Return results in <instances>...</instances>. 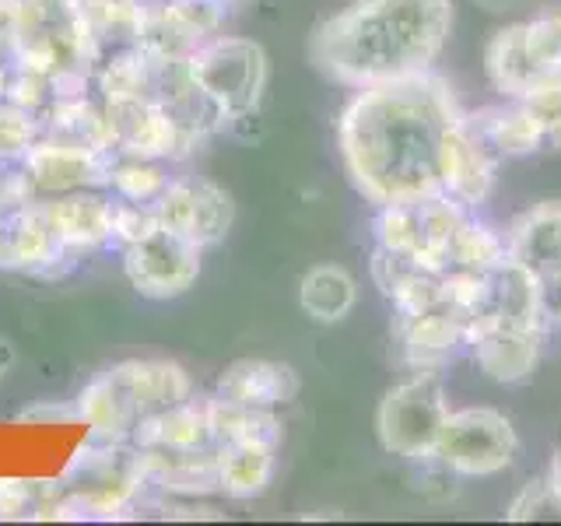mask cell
Returning a JSON list of instances; mask_svg holds the SVG:
<instances>
[{"label":"cell","instance_id":"6da1fadb","mask_svg":"<svg viewBox=\"0 0 561 526\" xmlns=\"http://www.w3.org/2000/svg\"><path fill=\"white\" fill-rule=\"evenodd\" d=\"M460 116L453 88L435 70L358 88L337 116L347 180L373 207L443 193V145Z\"/></svg>","mask_w":561,"mask_h":526},{"label":"cell","instance_id":"7a4b0ae2","mask_svg":"<svg viewBox=\"0 0 561 526\" xmlns=\"http://www.w3.org/2000/svg\"><path fill=\"white\" fill-rule=\"evenodd\" d=\"M453 32L449 0H351L312 32V64L351 92L435 70Z\"/></svg>","mask_w":561,"mask_h":526},{"label":"cell","instance_id":"3957f363","mask_svg":"<svg viewBox=\"0 0 561 526\" xmlns=\"http://www.w3.org/2000/svg\"><path fill=\"white\" fill-rule=\"evenodd\" d=\"M193 397V382L180 362L130 358L99 373L75 400V418L92 428V438L130 443L148 414L175 408Z\"/></svg>","mask_w":561,"mask_h":526},{"label":"cell","instance_id":"277c9868","mask_svg":"<svg viewBox=\"0 0 561 526\" xmlns=\"http://www.w3.org/2000/svg\"><path fill=\"white\" fill-rule=\"evenodd\" d=\"M148 491L140 449L134 443L92 438L64 470L60 491L46 519H119L137 508Z\"/></svg>","mask_w":561,"mask_h":526},{"label":"cell","instance_id":"5b68a950","mask_svg":"<svg viewBox=\"0 0 561 526\" xmlns=\"http://www.w3.org/2000/svg\"><path fill=\"white\" fill-rule=\"evenodd\" d=\"M186 70L221 127L250 119L267 88V53L239 35H215L201 43L190 53Z\"/></svg>","mask_w":561,"mask_h":526},{"label":"cell","instance_id":"8992f818","mask_svg":"<svg viewBox=\"0 0 561 526\" xmlns=\"http://www.w3.org/2000/svg\"><path fill=\"white\" fill-rule=\"evenodd\" d=\"M449 393L443 373H414L386 390L376 411V435L382 449L408 464H421L435 453L438 435L449 418Z\"/></svg>","mask_w":561,"mask_h":526},{"label":"cell","instance_id":"52a82bcc","mask_svg":"<svg viewBox=\"0 0 561 526\" xmlns=\"http://www.w3.org/2000/svg\"><path fill=\"white\" fill-rule=\"evenodd\" d=\"M516 456H519V435L513 428V421L491 408H463V411H449L432 460H438L467 481V478H495V473H505Z\"/></svg>","mask_w":561,"mask_h":526},{"label":"cell","instance_id":"ba28073f","mask_svg":"<svg viewBox=\"0 0 561 526\" xmlns=\"http://www.w3.org/2000/svg\"><path fill=\"white\" fill-rule=\"evenodd\" d=\"M508 260L534 277L540 291L543 320L551 330L561 327V201L526 207L505 232Z\"/></svg>","mask_w":561,"mask_h":526},{"label":"cell","instance_id":"9c48e42d","mask_svg":"<svg viewBox=\"0 0 561 526\" xmlns=\"http://www.w3.org/2000/svg\"><path fill=\"white\" fill-rule=\"evenodd\" d=\"M201 245L190 239L169 232L165 225L151 228L145 239L123 245V274H127L130 288L145 298H180L186 295L201 277Z\"/></svg>","mask_w":561,"mask_h":526},{"label":"cell","instance_id":"30bf717a","mask_svg":"<svg viewBox=\"0 0 561 526\" xmlns=\"http://www.w3.org/2000/svg\"><path fill=\"white\" fill-rule=\"evenodd\" d=\"M110 119V137L116 155L151 158V162H175L197 151L201 137L190 134L158 99H116L102 102Z\"/></svg>","mask_w":561,"mask_h":526},{"label":"cell","instance_id":"8fae6325","mask_svg":"<svg viewBox=\"0 0 561 526\" xmlns=\"http://www.w3.org/2000/svg\"><path fill=\"white\" fill-rule=\"evenodd\" d=\"M158 225H165L169 232L190 239L193 245H215L228 236V228L236 221L232 197L201 175H175L162 190V197L154 201Z\"/></svg>","mask_w":561,"mask_h":526},{"label":"cell","instance_id":"7c38bea8","mask_svg":"<svg viewBox=\"0 0 561 526\" xmlns=\"http://www.w3.org/2000/svg\"><path fill=\"white\" fill-rule=\"evenodd\" d=\"M116 151H99V148H81L67 145V140L39 137L25 151L22 169L39 197H60V193L75 190H110V172H113Z\"/></svg>","mask_w":561,"mask_h":526},{"label":"cell","instance_id":"4fadbf2b","mask_svg":"<svg viewBox=\"0 0 561 526\" xmlns=\"http://www.w3.org/2000/svg\"><path fill=\"white\" fill-rule=\"evenodd\" d=\"M499 169H502V158L481 137V130L473 127L470 113H463L453 123V130L443 145V169H438L443 193L467 210H481L491 193H495Z\"/></svg>","mask_w":561,"mask_h":526},{"label":"cell","instance_id":"5bb4252c","mask_svg":"<svg viewBox=\"0 0 561 526\" xmlns=\"http://www.w3.org/2000/svg\"><path fill=\"white\" fill-rule=\"evenodd\" d=\"M393 338L400 344V358L414 373H443V368L460 358L470 344V320L453 306H438L428 312L397 316Z\"/></svg>","mask_w":561,"mask_h":526},{"label":"cell","instance_id":"9a60e30c","mask_svg":"<svg viewBox=\"0 0 561 526\" xmlns=\"http://www.w3.org/2000/svg\"><path fill=\"white\" fill-rule=\"evenodd\" d=\"M39 207L53 228V236L60 242V250L70 260L113 242L110 190H75V193H60V197H39Z\"/></svg>","mask_w":561,"mask_h":526},{"label":"cell","instance_id":"2e32d148","mask_svg":"<svg viewBox=\"0 0 561 526\" xmlns=\"http://www.w3.org/2000/svg\"><path fill=\"white\" fill-rule=\"evenodd\" d=\"M60 263H70V256L60 250L39 201L0 215V271L57 274Z\"/></svg>","mask_w":561,"mask_h":526},{"label":"cell","instance_id":"e0dca14e","mask_svg":"<svg viewBox=\"0 0 561 526\" xmlns=\"http://www.w3.org/2000/svg\"><path fill=\"white\" fill-rule=\"evenodd\" d=\"M543 338H548V330L481 323V327H470L467 355L478 362V368L488 379L516 386L523 379H530V373L537 368Z\"/></svg>","mask_w":561,"mask_h":526},{"label":"cell","instance_id":"ac0fdd59","mask_svg":"<svg viewBox=\"0 0 561 526\" xmlns=\"http://www.w3.org/2000/svg\"><path fill=\"white\" fill-rule=\"evenodd\" d=\"M148 488L169 491L175 499L215 495L218 488V456L210 449H140Z\"/></svg>","mask_w":561,"mask_h":526},{"label":"cell","instance_id":"d6986e66","mask_svg":"<svg viewBox=\"0 0 561 526\" xmlns=\"http://www.w3.org/2000/svg\"><path fill=\"white\" fill-rule=\"evenodd\" d=\"M298 393V376L285 362H267V358H242L232 362L221 373L215 397L250 403V408H285Z\"/></svg>","mask_w":561,"mask_h":526},{"label":"cell","instance_id":"ffe728a7","mask_svg":"<svg viewBox=\"0 0 561 526\" xmlns=\"http://www.w3.org/2000/svg\"><path fill=\"white\" fill-rule=\"evenodd\" d=\"M130 443L137 449H210V421H207V400H183L175 408L148 414L134 428Z\"/></svg>","mask_w":561,"mask_h":526},{"label":"cell","instance_id":"44dd1931","mask_svg":"<svg viewBox=\"0 0 561 526\" xmlns=\"http://www.w3.org/2000/svg\"><path fill=\"white\" fill-rule=\"evenodd\" d=\"M473 127L481 130L502 162L508 158H530L537 151H548V140L543 130L537 127V119L526 113V105L519 99H505L502 105H491V110L470 113Z\"/></svg>","mask_w":561,"mask_h":526},{"label":"cell","instance_id":"7402d4cb","mask_svg":"<svg viewBox=\"0 0 561 526\" xmlns=\"http://www.w3.org/2000/svg\"><path fill=\"white\" fill-rule=\"evenodd\" d=\"M39 119H43V137L67 140V145H81V148L113 151L110 119H105V110L99 102L88 99V92L53 99Z\"/></svg>","mask_w":561,"mask_h":526},{"label":"cell","instance_id":"603a6c76","mask_svg":"<svg viewBox=\"0 0 561 526\" xmlns=\"http://www.w3.org/2000/svg\"><path fill=\"white\" fill-rule=\"evenodd\" d=\"M215 456H218V488L228 499L263 495L277 467V446L267 443H228V446H215Z\"/></svg>","mask_w":561,"mask_h":526},{"label":"cell","instance_id":"cb8c5ba5","mask_svg":"<svg viewBox=\"0 0 561 526\" xmlns=\"http://www.w3.org/2000/svg\"><path fill=\"white\" fill-rule=\"evenodd\" d=\"M484 70H488L491 88H495L502 99H523L534 84H540V75L523 39V25H508L495 32V39L488 43V53H484Z\"/></svg>","mask_w":561,"mask_h":526},{"label":"cell","instance_id":"d4e9b609","mask_svg":"<svg viewBox=\"0 0 561 526\" xmlns=\"http://www.w3.org/2000/svg\"><path fill=\"white\" fill-rule=\"evenodd\" d=\"M207 400V421L215 446L228 443H267L280 446V421L271 408H250V403L204 397Z\"/></svg>","mask_w":561,"mask_h":526},{"label":"cell","instance_id":"484cf974","mask_svg":"<svg viewBox=\"0 0 561 526\" xmlns=\"http://www.w3.org/2000/svg\"><path fill=\"white\" fill-rule=\"evenodd\" d=\"M358 302V281L344 267L320 263L298 285V306L316 323H341Z\"/></svg>","mask_w":561,"mask_h":526},{"label":"cell","instance_id":"4316f807","mask_svg":"<svg viewBox=\"0 0 561 526\" xmlns=\"http://www.w3.org/2000/svg\"><path fill=\"white\" fill-rule=\"evenodd\" d=\"M169 186V172L162 162H151V158H130V155H116L113 158V172H110V193L119 201H134V204H154L162 197V190Z\"/></svg>","mask_w":561,"mask_h":526},{"label":"cell","instance_id":"83f0119b","mask_svg":"<svg viewBox=\"0 0 561 526\" xmlns=\"http://www.w3.org/2000/svg\"><path fill=\"white\" fill-rule=\"evenodd\" d=\"M523 25V39L530 49V60L537 67L540 81L561 75V11H543Z\"/></svg>","mask_w":561,"mask_h":526},{"label":"cell","instance_id":"f1b7e54d","mask_svg":"<svg viewBox=\"0 0 561 526\" xmlns=\"http://www.w3.org/2000/svg\"><path fill=\"white\" fill-rule=\"evenodd\" d=\"M39 137H43L39 116L0 99V162H22L25 151Z\"/></svg>","mask_w":561,"mask_h":526},{"label":"cell","instance_id":"f546056e","mask_svg":"<svg viewBox=\"0 0 561 526\" xmlns=\"http://www.w3.org/2000/svg\"><path fill=\"white\" fill-rule=\"evenodd\" d=\"M519 102L526 105V113H530L537 119V127L543 130L548 151L551 148H561V75L534 84Z\"/></svg>","mask_w":561,"mask_h":526},{"label":"cell","instance_id":"4dcf8cb0","mask_svg":"<svg viewBox=\"0 0 561 526\" xmlns=\"http://www.w3.org/2000/svg\"><path fill=\"white\" fill-rule=\"evenodd\" d=\"M151 228H158L154 204H134L113 197V245H130L137 239H145Z\"/></svg>","mask_w":561,"mask_h":526},{"label":"cell","instance_id":"1f68e13d","mask_svg":"<svg viewBox=\"0 0 561 526\" xmlns=\"http://www.w3.org/2000/svg\"><path fill=\"white\" fill-rule=\"evenodd\" d=\"M548 508H558L561 513V499L554 495V488H551V481L543 478V481H530L526 484L519 495L513 499V505H508V519H516V523H523V519H537V516H543Z\"/></svg>","mask_w":561,"mask_h":526},{"label":"cell","instance_id":"d6a6232c","mask_svg":"<svg viewBox=\"0 0 561 526\" xmlns=\"http://www.w3.org/2000/svg\"><path fill=\"white\" fill-rule=\"evenodd\" d=\"M460 484L463 478L460 473H453L449 467H443L438 460H421V478H417V488L421 495L432 499V502H453L456 495H460Z\"/></svg>","mask_w":561,"mask_h":526},{"label":"cell","instance_id":"836d02e7","mask_svg":"<svg viewBox=\"0 0 561 526\" xmlns=\"http://www.w3.org/2000/svg\"><path fill=\"white\" fill-rule=\"evenodd\" d=\"M25 0H0V64H14L18 39H22Z\"/></svg>","mask_w":561,"mask_h":526},{"label":"cell","instance_id":"e575fe53","mask_svg":"<svg viewBox=\"0 0 561 526\" xmlns=\"http://www.w3.org/2000/svg\"><path fill=\"white\" fill-rule=\"evenodd\" d=\"M14 365V351H11V344L8 341H0V379L8 376V368Z\"/></svg>","mask_w":561,"mask_h":526},{"label":"cell","instance_id":"d590c367","mask_svg":"<svg viewBox=\"0 0 561 526\" xmlns=\"http://www.w3.org/2000/svg\"><path fill=\"white\" fill-rule=\"evenodd\" d=\"M140 4H172V0H140Z\"/></svg>","mask_w":561,"mask_h":526},{"label":"cell","instance_id":"8d00e7d4","mask_svg":"<svg viewBox=\"0 0 561 526\" xmlns=\"http://www.w3.org/2000/svg\"><path fill=\"white\" fill-rule=\"evenodd\" d=\"M32 4H39V0H32Z\"/></svg>","mask_w":561,"mask_h":526},{"label":"cell","instance_id":"74e56055","mask_svg":"<svg viewBox=\"0 0 561 526\" xmlns=\"http://www.w3.org/2000/svg\"><path fill=\"white\" fill-rule=\"evenodd\" d=\"M225 4H232V0H225Z\"/></svg>","mask_w":561,"mask_h":526}]
</instances>
